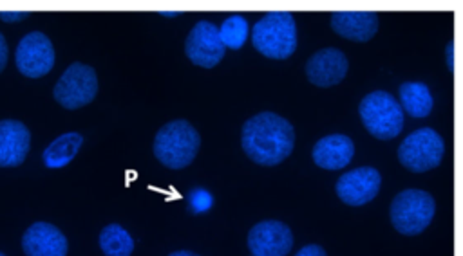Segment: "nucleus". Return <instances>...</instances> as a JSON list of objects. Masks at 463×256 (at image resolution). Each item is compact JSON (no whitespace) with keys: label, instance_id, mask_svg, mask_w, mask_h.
<instances>
[{"label":"nucleus","instance_id":"nucleus-26","mask_svg":"<svg viewBox=\"0 0 463 256\" xmlns=\"http://www.w3.org/2000/svg\"><path fill=\"white\" fill-rule=\"evenodd\" d=\"M168 256H199V254H195V252H192V251H174V252H170Z\"/></svg>","mask_w":463,"mask_h":256},{"label":"nucleus","instance_id":"nucleus-12","mask_svg":"<svg viewBox=\"0 0 463 256\" xmlns=\"http://www.w3.org/2000/svg\"><path fill=\"white\" fill-rule=\"evenodd\" d=\"M306 78L311 85L327 88L338 85L349 70L347 56L336 47H324L306 61Z\"/></svg>","mask_w":463,"mask_h":256},{"label":"nucleus","instance_id":"nucleus-13","mask_svg":"<svg viewBox=\"0 0 463 256\" xmlns=\"http://www.w3.org/2000/svg\"><path fill=\"white\" fill-rule=\"evenodd\" d=\"M25 256H67V238L52 224L34 222L22 236Z\"/></svg>","mask_w":463,"mask_h":256},{"label":"nucleus","instance_id":"nucleus-21","mask_svg":"<svg viewBox=\"0 0 463 256\" xmlns=\"http://www.w3.org/2000/svg\"><path fill=\"white\" fill-rule=\"evenodd\" d=\"M190 207L195 211V213H204L206 209L212 207V197L208 191L204 189H194L190 193Z\"/></svg>","mask_w":463,"mask_h":256},{"label":"nucleus","instance_id":"nucleus-17","mask_svg":"<svg viewBox=\"0 0 463 256\" xmlns=\"http://www.w3.org/2000/svg\"><path fill=\"white\" fill-rule=\"evenodd\" d=\"M400 106L411 117H427L432 112L434 97L430 88L421 81H403L400 85Z\"/></svg>","mask_w":463,"mask_h":256},{"label":"nucleus","instance_id":"nucleus-8","mask_svg":"<svg viewBox=\"0 0 463 256\" xmlns=\"http://www.w3.org/2000/svg\"><path fill=\"white\" fill-rule=\"evenodd\" d=\"M14 61L24 76L42 78L54 67V47L43 32H27L16 45Z\"/></svg>","mask_w":463,"mask_h":256},{"label":"nucleus","instance_id":"nucleus-19","mask_svg":"<svg viewBox=\"0 0 463 256\" xmlns=\"http://www.w3.org/2000/svg\"><path fill=\"white\" fill-rule=\"evenodd\" d=\"M99 247L105 256H130L134 251V240L119 224H109L99 233Z\"/></svg>","mask_w":463,"mask_h":256},{"label":"nucleus","instance_id":"nucleus-11","mask_svg":"<svg viewBox=\"0 0 463 256\" xmlns=\"http://www.w3.org/2000/svg\"><path fill=\"white\" fill-rule=\"evenodd\" d=\"M293 247V233L280 220H262L248 233L251 256H286Z\"/></svg>","mask_w":463,"mask_h":256},{"label":"nucleus","instance_id":"nucleus-7","mask_svg":"<svg viewBox=\"0 0 463 256\" xmlns=\"http://www.w3.org/2000/svg\"><path fill=\"white\" fill-rule=\"evenodd\" d=\"M98 94V76L90 65L71 63L54 85V99L67 110L89 105Z\"/></svg>","mask_w":463,"mask_h":256},{"label":"nucleus","instance_id":"nucleus-2","mask_svg":"<svg viewBox=\"0 0 463 256\" xmlns=\"http://www.w3.org/2000/svg\"><path fill=\"white\" fill-rule=\"evenodd\" d=\"M152 148L163 166L183 169L194 162L201 148V135L186 119H174L157 130Z\"/></svg>","mask_w":463,"mask_h":256},{"label":"nucleus","instance_id":"nucleus-18","mask_svg":"<svg viewBox=\"0 0 463 256\" xmlns=\"http://www.w3.org/2000/svg\"><path fill=\"white\" fill-rule=\"evenodd\" d=\"M83 144V137L78 132H67L61 133L60 137H56L45 150H43V164L49 169H60L63 166H67L76 153L80 151Z\"/></svg>","mask_w":463,"mask_h":256},{"label":"nucleus","instance_id":"nucleus-10","mask_svg":"<svg viewBox=\"0 0 463 256\" xmlns=\"http://www.w3.org/2000/svg\"><path fill=\"white\" fill-rule=\"evenodd\" d=\"M382 186V175L373 166H362L344 173L335 186L338 198L347 206H364L376 198Z\"/></svg>","mask_w":463,"mask_h":256},{"label":"nucleus","instance_id":"nucleus-9","mask_svg":"<svg viewBox=\"0 0 463 256\" xmlns=\"http://www.w3.org/2000/svg\"><path fill=\"white\" fill-rule=\"evenodd\" d=\"M226 47L219 38V27L208 20L197 22L184 40L186 58L203 69H213L224 58Z\"/></svg>","mask_w":463,"mask_h":256},{"label":"nucleus","instance_id":"nucleus-25","mask_svg":"<svg viewBox=\"0 0 463 256\" xmlns=\"http://www.w3.org/2000/svg\"><path fill=\"white\" fill-rule=\"evenodd\" d=\"M447 67L450 72H454V41L447 43Z\"/></svg>","mask_w":463,"mask_h":256},{"label":"nucleus","instance_id":"nucleus-20","mask_svg":"<svg viewBox=\"0 0 463 256\" xmlns=\"http://www.w3.org/2000/svg\"><path fill=\"white\" fill-rule=\"evenodd\" d=\"M219 38L224 47L241 49L248 38V20L242 14L228 16L219 27Z\"/></svg>","mask_w":463,"mask_h":256},{"label":"nucleus","instance_id":"nucleus-1","mask_svg":"<svg viewBox=\"0 0 463 256\" xmlns=\"http://www.w3.org/2000/svg\"><path fill=\"white\" fill-rule=\"evenodd\" d=\"M241 146L255 164L277 166L293 151V124L275 112L255 114L242 124Z\"/></svg>","mask_w":463,"mask_h":256},{"label":"nucleus","instance_id":"nucleus-14","mask_svg":"<svg viewBox=\"0 0 463 256\" xmlns=\"http://www.w3.org/2000/svg\"><path fill=\"white\" fill-rule=\"evenodd\" d=\"M31 146V133L27 126L14 119L0 121V166L14 168L20 166Z\"/></svg>","mask_w":463,"mask_h":256},{"label":"nucleus","instance_id":"nucleus-27","mask_svg":"<svg viewBox=\"0 0 463 256\" xmlns=\"http://www.w3.org/2000/svg\"><path fill=\"white\" fill-rule=\"evenodd\" d=\"M159 14H161V16H166V18H175V16H181V13H179V11H175V13H165V11H159Z\"/></svg>","mask_w":463,"mask_h":256},{"label":"nucleus","instance_id":"nucleus-22","mask_svg":"<svg viewBox=\"0 0 463 256\" xmlns=\"http://www.w3.org/2000/svg\"><path fill=\"white\" fill-rule=\"evenodd\" d=\"M295 256H327L324 247H320L318 243H309V245H304Z\"/></svg>","mask_w":463,"mask_h":256},{"label":"nucleus","instance_id":"nucleus-6","mask_svg":"<svg viewBox=\"0 0 463 256\" xmlns=\"http://www.w3.org/2000/svg\"><path fill=\"white\" fill-rule=\"evenodd\" d=\"M445 144L441 135L429 126L418 128L409 133L398 146L400 164L414 173L434 169L441 164Z\"/></svg>","mask_w":463,"mask_h":256},{"label":"nucleus","instance_id":"nucleus-4","mask_svg":"<svg viewBox=\"0 0 463 256\" xmlns=\"http://www.w3.org/2000/svg\"><path fill=\"white\" fill-rule=\"evenodd\" d=\"M358 114L365 130L376 139L389 141L403 130V110L396 97L385 90H374L362 97Z\"/></svg>","mask_w":463,"mask_h":256},{"label":"nucleus","instance_id":"nucleus-16","mask_svg":"<svg viewBox=\"0 0 463 256\" xmlns=\"http://www.w3.org/2000/svg\"><path fill=\"white\" fill-rule=\"evenodd\" d=\"M331 27L351 41H369L378 31V14L371 11H336L331 14Z\"/></svg>","mask_w":463,"mask_h":256},{"label":"nucleus","instance_id":"nucleus-24","mask_svg":"<svg viewBox=\"0 0 463 256\" xmlns=\"http://www.w3.org/2000/svg\"><path fill=\"white\" fill-rule=\"evenodd\" d=\"M29 16V13L25 11V13H0V20H4V22H18V20H24V18H27Z\"/></svg>","mask_w":463,"mask_h":256},{"label":"nucleus","instance_id":"nucleus-5","mask_svg":"<svg viewBox=\"0 0 463 256\" xmlns=\"http://www.w3.org/2000/svg\"><path fill=\"white\" fill-rule=\"evenodd\" d=\"M436 213V202L430 193L423 189H403L391 202V224L405 234L416 236L423 233L432 222Z\"/></svg>","mask_w":463,"mask_h":256},{"label":"nucleus","instance_id":"nucleus-3","mask_svg":"<svg viewBox=\"0 0 463 256\" xmlns=\"http://www.w3.org/2000/svg\"><path fill=\"white\" fill-rule=\"evenodd\" d=\"M253 47L269 59H288L297 50V25L291 13L264 14L251 29Z\"/></svg>","mask_w":463,"mask_h":256},{"label":"nucleus","instance_id":"nucleus-28","mask_svg":"<svg viewBox=\"0 0 463 256\" xmlns=\"http://www.w3.org/2000/svg\"><path fill=\"white\" fill-rule=\"evenodd\" d=\"M0 256H4V254H2V252H0Z\"/></svg>","mask_w":463,"mask_h":256},{"label":"nucleus","instance_id":"nucleus-23","mask_svg":"<svg viewBox=\"0 0 463 256\" xmlns=\"http://www.w3.org/2000/svg\"><path fill=\"white\" fill-rule=\"evenodd\" d=\"M7 54H9V49H7V41L4 38V34L0 32V72L5 69L7 65Z\"/></svg>","mask_w":463,"mask_h":256},{"label":"nucleus","instance_id":"nucleus-15","mask_svg":"<svg viewBox=\"0 0 463 256\" xmlns=\"http://www.w3.org/2000/svg\"><path fill=\"white\" fill-rule=\"evenodd\" d=\"M354 155L353 141L344 133H331L315 142L311 157L313 162L322 169H342Z\"/></svg>","mask_w":463,"mask_h":256}]
</instances>
